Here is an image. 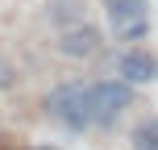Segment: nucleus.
<instances>
[{
	"label": "nucleus",
	"mask_w": 158,
	"mask_h": 150,
	"mask_svg": "<svg viewBox=\"0 0 158 150\" xmlns=\"http://www.w3.org/2000/svg\"><path fill=\"white\" fill-rule=\"evenodd\" d=\"M46 109H50L54 121H63L71 129L96 125V84H63V88H54Z\"/></svg>",
	"instance_id": "nucleus-1"
},
{
	"label": "nucleus",
	"mask_w": 158,
	"mask_h": 150,
	"mask_svg": "<svg viewBox=\"0 0 158 150\" xmlns=\"http://www.w3.org/2000/svg\"><path fill=\"white\" fill-rule=\"evenodd\" d=\"M108 25L121 42H137L150 29V0H108Z\"/></svg>",
	"instance_id": "nucleus-2"
},
{
	"label": "nucleus",
	"mask_w": 158,
	"mask_h": 150,
	"mask_svg": "<svg viewBox=\"0 0 158 150\" xmlns=\"http://www.w3.org/2000/svg\"><path fill=\"white\" fill-rule=\"evenodd\" d=\"M129 104H133V84H125L121 75L96 84V125H112Z\"/></svg>",
	"instance_id": "nucleus-3"
},
{
	"label": "nucleus",
	"mask_w": 158,
	"mask_h": 150,
	"mask_svg": "<svg viewBox=\"0 0 158 150\" xmlns=\"http://www.w3.org/2000/svg\"><path fill=\"white\" fill-rule=\"evenodd\" d=\"M117 75L125 79V84H133V88L154 84L158 79V58L146 54V50H125V54L117 58Z\"/></svg>",
	"instance_id": "nucleus-4"
},
{
	"label": "nucleus",
	"mask_w": 158,
	"mask_h": 150,
	"mask_svg": "<svg viewBox=\"0 0 158 150\" xmlns=\"http://www.w3.org/2000/svg\"><path fill=\"white\" fill-rule=\"evenodd\" d=\"M96 50H100V33L92 25H71L58 38V54H67V58H92Z\"/></svg>",
	"instance_id": "nucleus-5"
},
{
	"label": "nucleus",
	"mask_w": 158,
	"mask_h": 150,
	"mask_svg": "<svg viewBox=\"0 0 158 150\" xmlns=\"http://www.w3.org/2000/svg\"><path fill=\"white\" fill-rule=\"evenodd\" d=\"M133 150H158V121H146L133 134Z\"/></svg>",
	"instance_id": "nucleus-6"
},
{
	"label": "nucleus",
	"mask_w": 158,
	"mask_h": 150,
	"mask_svg": "<svg viewBox=\"0 0 158 150\" xmlns=\"http://www.w3.org/2000/svg\"><path fill=\"white\" fill-rule=\"evenodd\" d=\"M0 84H8V67L4 63H0Z\"/></svg>",
	"instance_id": "nucleus-7"
},
{
	"label": "nucleus",
	"mask_w": 158,
	"mask_h": 150,
	"mask_svg": "<svg viewBox=\"0 0 158 150\" xmlns=\"http://www.w3.org/2000/svg\"><path fill=\"white\" fill-rule=\"evenodd\" d=\"M38 150H58V146H38Z\"/></svg>",
	"instance_id": "nucleus-8"
}]
</instances>
